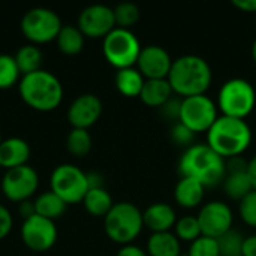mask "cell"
<instances>
[{"label": "cell", "instance_id": "1", "mask_svg": "<svg viewBox=\"0 0 256 256\" xmlns=\"http://www.w3.org/2000/svg\"><path fill=\"white\" fill-rule=\"evenodd\" d=\"M182 177L200 182L206 189L216 188L225 178V159L220 158L207 144H194L186 148L178 162Z\"/></svg>", "mask_w": 256, "mask_h": 256}, {"label": "cell", "instance_id": "2", "mask_svg": "<svg viewBox=\"0 0 256 256\" xmlns=\"http://www.w3.org/2000/svg\"><path fill=\"white\" fill-rule=\"evenodd\" d=\"M166 80L176 94L190 98L206 94L212 86L213 72L206 58L195 54H186L172 62Z\"/></svg>", "mask_w": 256, "mask_h": 256}, {"label": "cell", "instance_id": "3", "mask_svg": "<svg viewBox=\"0 0 256 256\" xmlns=\"http://www.w3.org/2000/svg\"><path fill=\"white\" fill-rule=\"evenodd\" d=\"M18 92L26 105L40 112L54 111L63 100V86L60 80L45 69L21 76Z\"/></svg>", "mask_w": 256, "mask_h": 256}, {"label": "cell", "instance_id": "4", "mask_svg": "<svg viewBox=\"0 0 256 256\" xmlns=\"http://www.w3.org/2000/svg\"><path fill=\"white\" fill-rule=\"evenodd\" d=\"M252 142V130L246 120L219 116L207 132V146L220 158L242 156Z\"/></svg>", "mask_w": 256, "mask_h": 256}, {"label": "cell", "instance_id": "5", "mask_svg": "<svg viewBox=\"0 0 256 256\" xmlns=\"http://www.w3.org/2000/svg\"><path fill=\"white\" fill-rule=\"evenodd\" d=\"M108 238L120 246L132 244L144 228L142 212L132 202H116L104 218Z\"/></svg>", "mask_w": 256, "mask_h": 256}, {"label": "cell", "instance_id": "6", "mask_svg": "<svg viewBox=\"0 0 256 256\" xmlns=\"http://www.w3.org/2000/svg\"><path fill=\"white\" fill-rule=\"evenodd\" d=\"M256 105L255 87L244 78H231L219 90L218 110L222 116L244 120Z\"/></svg>", "mask_w": 256, "mask_h": 256}, {"label": "cell", "instance_id": "7", "mask_svg": "<svg viewBox=\"0 0 256 256\" xmlns=\"http://www.w3.org/2000/svg\"><path fill=\"white\" fill-rule=\"evenodd\" d=\"M142 46L132 30L116 27L102 39V52L105 60L117 70L134 68L138 62Z\"/></svg>", "mask_w": 256, "mask_h": 256}, {"label": "cell", "instance_id": "8", "mask_svg": "<svg viewBox=\"0 0 256 256\" xmlns=\"http://www.w3.org/2000/svg\"><path fill=\"white\" fill-rule=\"evenodd\" d=\"M21 32L33 45L56 40L63 24L57 12L48 8H32L21 18Z\"/></svg>", "mask_w": 256, "mask_h": 256}, {"label": "cell", "instance_id": "9", "mask_svg": "<svg viewBox=\"0 0 256 256\" xmlns=\"http://www.w3.org/2000/svg\"><path fill=\"white\" fill-rule=\"evenodd\" d=\"M51 192L60 196L68 206L82 202L88 192L87 172L72 164H62L54 168L50 178Z\"/></svg>", "mask_w": 256, "mask_h": 256}, {"label": "cell", "instance_id": "10", "mask_svg": "<svg viewBox=\"0 0 256 256\" xmlns=\"http://www.w3.org/2000/svg\"><path fill=\"white\" fill-rule=\"evenodd\" d=\"M218 117V105L207 94H198L182 99L178 122L189 128L192 132H208Z\"/></svg>", "mask_w": 256, "mask_h": 256}, {"label": "cell", "instance_id": "11", "mask_svg": "<svg viewBox=\"0 0 256 256\" xmlns=\"http://www.w3.org/2000/svg\"><path fill=\"white\" fill-rule=\"evenodd\" d=\"M39 188V176L30 165L8 170L2 178V192L12 202L28 201Z\"/></svg>", "mask_w": 256, "mask_h": 256}, {"label": "cell", "instance_id": "12", "mask_svg": "<svg viewBox=\"0 0 256 256\" xmlns=\"http://www.w3.org/2000/svg\"><path fill=\"white\" fill-rule=\"evenodd\" d=\"M57 228L56 224L50 219H45L39 214H33L28 219L22 220L21 225V240L33 252L42 254L50 250L57 242Z\"/></svg>", "mask_w": 256, "mask_h": 256}, {"label": "cell", "instance_id": "13", "mask_svg": "<svg viewBox=\"0 0 256 256\" xmlns=\"http://www.w3.org/2000/svg\"><path fill=\"white\" fill-rule=\"evenodd\" d=\"M196 218L201 226V232L206 237L218 240L220 236L232 230V210L228 204L222 201H210L204 204Z\"/></svg>", "mask_w": 256, "mask_h": 256}, {"label": "cell", "instance_id": "14", "mask_svg": "<svg viewBox=\"0 0 256 256\" xmlns=\"http://www.w3.org/2000/svg\"><path fill=\"white\" fill-rule=\"evenodd\" d=\"M76 27L86 38L104 39L116 28L114 10L106 4H90L81 10Z\"/></svg>", "mask_w": 256, "mask_h": 256}, {"label": "cell", "instance_id": "15", "mask_svg": "<svg viewBox=\"0 0 256 256\" xmlns=\"http://www.w3.org/2000/svg\"><path fill=\"white\" fill-rule=\"evenodd\" d=\"M172 62L174 60L164 46L147 45L142 46L140 52L136 69L146 80H164L168 78Z\"/></svg>", "mask_w": 256, "mask_h": 256}, {"label": "cell", "instance_id": "16", "mask_svg": "<svg viewBox=\"0 0 256 256\" xmlns=\"http://www.w3.org/2000/svg\"><path fill=\"white\" fill-rule=\"evenodd\" d=\"M102 114V100L93 93H84L75 98L68 108V122L72 129H86L96 124Z\"/></svg>", "mask_w": 256, "mask_h": 256}, {"label": "cell", "instance_id": "17", "mask_svg": "<svg viewBox=\"0 0 256 256\" xmlns=\"http://www.w3.org/2000/svg\"><path fill=\"white\" fill-rule=\"evenodd\" d=\"M144 226H147L152 234L168 232L174 228L177 222V214L172 206L166 202H154L142 212Z\"/></svg>", "mask_w": 256, "mask_h": 256}, {"label": "cell", "instance_id": "18", "mask_svg": "<svg viewBox=\"0 0 256 256\" xmlns=\"http://www.w3.org/2000/svg\"><path fill=\"white\" fill-rule=\"evenodd\" d=\"M30 159V146L26 140L18 136L6 138L0 142V168L12 170L27 165Z\"/></svg>", "mask_w": 256, "mask_h": 256}, {"label": "cell", "instance_id": "19", "mask_svg": "<svg viewBox=\"0 0 256 256\" xmlns=\"http://www.w3.org/2000/svg\"><path fill=\"white\" fill-rule=\"evenodd\" d=\"M206 188L189 177H182L174 189V200L182 208H196L204 200Z\"/></svg>", "mask_w": 256, "mask_h": 256}, {"label": "cell", "instance_id": "20", "mask_svg": "<svg viewBox=\"0 0 256 256\" xmlns=\"http://www.w3.org/2000/svg\"><path fill=\"white\" fill-rule=\"evenodd\" d=\"M174 92L166 78L164 80H146L141 90L140 99L142 104L152 108H162L171 98Z\"/></svg>", "mask_w": 256, "mask_h": 256}, {"label": "cell", "instance_id": "21", "mask_svg": "<svg viewBox=\"0 0 256 256\" xmlns=\"http://www.w3.org/2000/svg\"><path fill=\"white\" fill-rule=\"evenodd\" d=\"M182 242L174 232H154L147 242L148 256H180Z\"/></svg>", "mask_w": 256, "mask_h": 256}, {"label": "cell", "instance_id": "22", "mask_svg": "<svg viewBox=\"0 0 256 256\" xmlns=\"http://www.w3.org/2000/svg\"><path fill=\"white\" fill-rule=\"evenodd\" d=\"M144 82L146 78L135 66L120 69L116 74V87L126 98H140Z\"/></svg>", "mask_w": 256, "mask_h": 256}, {"label": "cell", "instance_id": "23", "mask_svg": "<svg viewBox=\"0 0 256 256\" xmlns=\"http://www.w3.org/2000/svg\"><path fill=\"white\" fill-rule=\"evenodd\" d=\"M33 202H34L36 214H39L45 219H50L52 222L56 219L62 218L66 212V207H68V204L51 190L38 195Z\"/></svg>", "mask_w": 256, "mask_h": 256}, {"label": "cell", "instance_id": "24", "mask_svg": "<svg viewBox=\"0 0 256 256\" xmlns=\"http://www.w3.org/2000/svg\"><path fill=\"white\" fill-rule=\"evenodd\" d=\"M82 204L86 212L94 218H105L114 206L112 198L105 188L88 189V192L82 200Z\"/></svg>", "mask_w": 256, "mask_h": 256}, {"label": "cell", "instance_id": "25", "mask_svg": "<svg viewBox=\"0 0 256 256\" xmlns=\"http://www.w3.org/2000/svg\"><path fill=\"white\" fill-rule=\"evenodd\" d=\"M225 194L236 201H242L246 195L254 190L248 171H237V172H226L222 182Z\"/></svg>", "mask_w": 256, "mask_h": 256}, {"label": "cell", "instance_id": "26", "mask_svg": "<svg viewBox=\"0 0 256 256\" xmlns=\"http://www.w3.org/2000/svg\"><path fill=\"white\" fill-rule=\"evenodd\" d=\"M84 40L86 36L76 26H63L56 39L58 50L66 56L80 54L84 48Z\"/></svg>", "mask_w": 256, "mask_h": 256}, {"label": "cell", "instance_id": "27", "mask_svg": "<svg viewBox=\"0 0 256 256\" xmlns=\"http://www.w3.org/2000/svg\"><path fill=\"white\" fill-rule=\"evenodd\" d=\"M14 57H15L16 66L21 72V76H24V75H28V74L40 69L44 56L38 45L27 44V45L20 46Z\"/></svg>", "mask_w": 256, "mask_h": 256}, {"label": "cell", "instance_id": "28", "mask_svg": "<svg viewBox=\"0 0 256 256\" xmlns=\"http://www.w3.org/2000/svg\"><path fill=\"white\" fill-rule=\"evenodd\" d=\"M92 135L86 129H72L66 138V148L75 158H84L92 150Z\"/></svg>", "mask_w": 256, "mask_h": 256}, {"label": "cell", "instance_id": "29", "mask_svg": "<svg viewBox=\"0 0 256 256\" xmlns=\"http://www.w3.org/2000/svg\"><path fill=\"white\" fill-rule=\"evenodd\" d=\"M21 72L16 66L15 57L9 54H0V90H8L18 84Z\"/></svg>", "mask_w": 256, "mask_h": 256}, {"label": "cell", "instance_id": "30", "mask_svg": "<svg viewBox=\"0 0 256 256\" xmlns=\"http://www.w3.org/2000/svg\"><path fill=\"white\" fill-rule=\"evenodd\" d=\"M174 234L180 242L194 243L196 238H200L202 236L198 218L196 216H183V218L177 219V222L174 225Z\"/></svg>", "mask_w": 256, "mask_h": 256}, {"label": "cell", "instance_id": "31", "mask_svg": "<svg viewBox=\"0 0 256 256\" xmlns=\"http://www.w3.org/2000/svg\"><path fill=\"white\" fill-rule=\"evenodd\" d=\"M112 10H114L116 27H118V28L130 30L140 21V15H141L140 8L132 2L118 3Z\"/></svg>", "mask_w": 256, "mask_h": 256}, {"label": "cell", "instance_id": "32", "mask_svg": "<svg viewBox=\"0 0 256 256\" xmlns=\"http://www.w3.org/2000/svg\"><path fill=\"white\" fill-rule=\"evenodd\" d=\"M244 238L246 237H243L242 232L234 228L225 232L224 236H220L218 238L220 256H242Z\"/></svg>", "mask_w": 256, "mask_h": 256}, {"label": "cell", "instance_id": "33", "mask_svg": "<svg viewBox=\"0 0 256 256\" xmlns=\"http://www.w3.org/2000/svg\"><path fill=\"white\" fill-rule=\"evenodd\" d=\"M188 256H220L218 240L201 236L194 243H190Z\"/></svg>", "mask_w": 256, "mask_h": 256}, {"label": "cell", "instance_id": "34", "mask_svg": "<svg viewBox=\"0 0 256 256\" xmlns=\"http://www.w3.org/2000/svg\"><path fill=\"white\" fill-rule=\"evenodd\" d=\"M238 214L248 226L256 228V190H252L238 202Z\"/></svg>", "mask_w": 256, "mask_h": 256}, {"label": "cell", "instance_id": "35", "mask_svg": "<svg viewBox=\"0 0 256 256\" xmlns=\"http://www.w3.org/2000/svg\"><path fill=\"white\" fill-rule=\"evenodd\" d=\"M170 136H171V140H172V142H174L176 146L184 147V150H186V148H189L190 146L195 144V136H196V134L192 132L189 128H186L184 124H182L180 122H177V123H174V126L171 128Z\"/></svg>", "mask_w": 256, "mask_h": 256}, {"label": "cell", "instance_id": "36", "mask_svg": "<svg viewBox=\"0 0 256 256\" xmlns=\"http://www.w3.org/2000/svg\"><path fill=\"white\" fill-rule=\"evenodd\" d=\"M12 225H14V219L10 212L3 204H0V242L8 237V234L12 230Z\"/></svg>", "mask_w": 256, "mask_h": 256}, {"label": "cell", "instance_id": "37", "mask_svg": "<svg viewBox=\"0 0 256 256\" xmlns=\"http://www.w3.org/2000/svg\"><path fill=\"white\" fill-rule=\"evenodd\" d=\"M180 108H182V99H177V98H171L162 108L160 111L164 112L165 117L171 118V120H177L178 122V117H180Z\"/></svg>", "mask_w": 256, "mask_h": 256}, {"label": "cell", "instance_id": "38", "mask_svg": "<svg viewBox=\"0 0 256 256\" xmlns=\"http://www.w3.org/2000/svg\"><path fill=\"white\" fill-rule=\"evenodd\" d=\"M117 256H148L147 252H144L141 248L135 246L134 243L132 244H126V246H122L120 250L117 252Z\"/></svg>", "mask_w": 256, "mask_h": 256}, {"label": "cell", "instance_id": "39", "mask_svg": "<svg viewBox=\"0 0 256 256\" xmlns=\"http://www.w3.org/2000/svg\"><path fill=\"white\" fill-rule=\"evenodd\" d=\"M242 256H256V234L244 238Z\"/></svg>", "mask_w": 256, "mask_h": 256}, {"label": "cell", "instance_id": "40", "mask_svg": "<svg viewBox=\"0 0 256 256\" xmlns=\"http://www.w3.org/2000/svg\"><path fill=\"white\" fill-rule=\"evenodd\" d=\"M18 213L20 216L24 219H28L30 216H33L36 212H34V202H32L30 200L28 201H24V202H20L18 204Z\"/></svg>", "mask_w": 256, "mask_h": 256}, {"label": "cell", "instance_id": "41", "mask_svg": "<svg viewBox=\"0 0 256 256\" xmlns=\"http://www.w3.org/2000/svg\"><path fill=\"white\" fill-rule=\"evenodd\" d=\"M232 6L243 12L256 14V0H232Z\"/></svg>", "mask_w": 256, "mask_h": 256}, {"label": "cell", "instance_id": "42", "mask_svg": "<svg viewBox=\"0 0 256 256\" xmlns=\"http://www.w3.org/2000/svg\"><path fill=\"white\" fill-rule=\"evenodd\" d=\"M87 183H88V189L104 188V178L99 172H87Z\"/></svg>", "mask_w": 256, "mask_h": 256}, {"label": "cell", "instance_id": "43", "mask_svg": "<svg viewBox=\"0 0 256 256\" xmlns=\"http://www.w3.org/2000/svg\"><path fill=\"white\" fill-rule=\"evenodd\" d=\"M248 176L250 178L254 190H256V154L250 160H248Z\"/></svg>", "mask_w": 256, "mask_h": 256}, {"label": "cell", "instance_id": "44", "mask_svg": "<svg viewBox=\"0 0 256 256\" xmlns=\"http://www.w3.org/2000/svg\"><path fill=\"white\" fill-rule=\"evenodd\" d=\"M252 58H254V62H255L256 64V39L254 40V44H252Z\"/></svg>", "mask_w": 256, "mask_h": 256}, {"label": "cell", "instance_id": "45", "mask_svg": "<svg viewBox=\"0 0 256 256\" xmlns=\"http://www.w3.org/2000/svg\"><path fill=\"white\" fill-rule=\"evenodd\" d=\"M3 141V138H2V132H0V142Z\"/></svg>", "mask_w": 256, "mask_h": 256}, {"label": "cell", "instance_id": "46", "mask_svg": "<svg viewBox=\"0 0 256 256\" xmlns=\"http://www.w3.org/2000/svg\"><path fill=\"white\" fill-rule=\"evenodd\" d=\"M255 24H256V14H255Z\"/></svg>", "mask_w": 256, "mask_h": 256}]
</instances>
